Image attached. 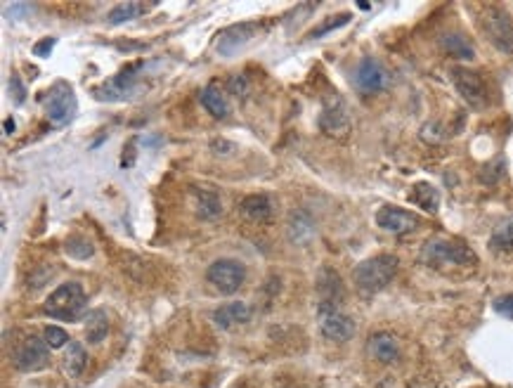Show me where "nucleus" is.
<instances>
[{
    "label": "nucleus",
    "instance_id": "nucleus-1",
    "mask_svg": "<svg viewBox=\"0 0 513 388\" xmlns=\"http://www.w3.org/2000/svg\"><path fill=\"white\" fill-rule=\"evenodd\" d=\"M398 268H400L398 258L390 256V253H381V256H374L357 263L355 270H352V279H355L357 289L362 294H376V291L386 289L390 284Z\"/></svg>",
    "mask_w": 513,
    "mask_h": 388
},
{
    "label": "nucleus",
    "instance_id": "nucleus-2",
    "mask_svg": "<svg viewBox=\"0 0 513 388\" xmlns=\"http://www.w3.org/2000/svg\"><path fill=\"white\" fill-rule=\"evenodd\" d=\"M85 306H88V296L83 286L78 282H64L43 303V312L62 322H76L83 315Z\"/></svg>",
    "mask_w": 513,
    "mask_h": 388
},
{
    "label": "nucleus",
    "instance_id": "nucleus-3",
    "mask_svg": "<svg viewBox=\"0 0 513 388\" xmlns=\"http://www.w3.org/2000/svg\"><path fill=\"white\" fill-rule=\"evenodd\" d=\"M421 260L433 268H440V265H473L478 256L468 244L459 239H431L421 249Z\"/></svg>",
    "mask_w": 513,
    "mask_h": 388
},
{
    "label": "nucleus",
    "instance_id": "nucleus-4",
    "mask_svg": "<svg viewBox=\"0 0 513 388\" xmlns=\"http://www.w3.org/2000/svg\"><path fill=\"white\" fill-rule=\"evenodd\" d=\"M480 29L485 38L492 43L497 50L511 55L513 52V19L499 5H488L480 12Z\"/></svg>",
    "mask_w": 513,
    "mask_h": 388
},
{
    "label": "nucleus",
    "instance_id": "nucleus-5",
    "mask_svg": "<svg viewBox=\"0 0 513 388\" xmlns=\"http://www.w3.org/2000/svg\"><path fill=\"white\" fill-rule=\"evenodd\" d=\"M450 78L468 107L483 109L485 104H488V86H485L483 76H480L478 71L466 69V67H452Z\"/></svg>",
    "mask_w": 513,
    "mask_h": 388
},
{
    "label": "nucleus",
    "instance_id": "nucleus-6",
    "mask_svg": "<svg viewBox=\"0 0 513 388\" xmlns=\"http://www.w3.org/2000/svg\"><path fill=\"white\" fill-rule=\"evenodd\" d=\"M317 322L322 334L329 341L345 343L355 336V322L345 312L339 310V306H331V303H319L317 308Z\"/></svg>",
    "mask_w": 513,
    "mask_h": 388
},
{
    "label": "nucleus",
    "instance_id": "nucleus-7",
    "mask_svg": "<svg viewBox=\"0 0 513 388\" xmlns=\"http://www.w3.org/2000/svg\"><path fill=\"white\" fill-rule=\"evenodd\" d=\"M206 279L211 286H216L220 294H234L242 289L244 279H247V268L239 260L223 258L216 260L211 268L206 270Z\"/></svg>",
    "mask_w": 513,
    "mask_h": 388
},
{
    "label": "nucleus",
    "instance_id": "nucleus-8",
    "mask_svg": "<svg viewBox=\"0 0 513 388\" xmlns=\"http://www.w3.org/2000/svg\"><path fill=\"white\" fill-rule=\"evenodd\" d=\"M137 65L126 67L124 71H119L116 76L106 78L102 86L95 88V98L102 100V102H124L130 100L137 90Z\"/></svg>",
    "mask_w": 513,
    "mask_h": 388
},
{
    "label": "nucleus",
    "instance_id": "nucleus-9",
    "mask_svg": "<svg viewBox=\"0 0 513 388\" xmlns=\"http://www.w3.org/2000/svg\"><path fill=\"white\" fill-rule=\"evenodd\" d=\"M45 114L52 124H69L76 114V95L69 83H55L45 98Z\"/></svg>",
    "mask_w": 513,
    "mask_h": 388
},
{
    "label": "nucleus",
    "instance_id": "nucleus-10",
    "mask_svg": "<svg viewBox=\"0 0 513 388\" xmlns=\"http://www.w3.org/2000/svg\"><path fill=\"white\" fill-rule=\"evenodd\" d=\"M388 81H390V76H388L386 67L378 60H374V57H365L355 69V86L365 95L381 93V90L388 86Z\"/></svg>",
    "mask_w": 513,
    "mask_h": 388
},
{
    "label": "nucleus",
    "instance_id": "nucleus-11",
    "mask_svg": "<svg viewBox=\"0 0 513 388\" xmlns=\"http://www.w3.org/2000/svg\"><path fill=\"white\" fill-rule=\"evenodd\" d=\"M50 363V345L45 343V339L31 336L21 343V348L14 353V365L21 372H38Z\"/></svg>",
    "mask_w": 513,
    "mask_h": 388
},
{
    "label": "nucleus",
    "instance_id": "nucleus-12",
    "mask_svg": "<svg viewBox=\"0 0 513 388\" xmlns=\"http://www.w3.org/2000/svg\"><path fill=\"white\" fill-rule=\"evenodd\" d=\"M376 225L390 235H407L419 225V216L400 209V206H381L376 211Z\"/></svg>",
    "mask_w": 513,
    "mask_h": 388
},
{
    "label": "nucleus",
    "instance_id": "nucleus-13",
    "mask_svg": "<svg viewBox=\"0 0 513 388\" xmlns=\"http://www.w3.org/2000/svg\"><path fill=\"white\" fill-rule=\"evenodd\" d=\"M258 29H260V26L255 22H244V24L229 26V29H225L220 34V38H218V45H216L218 55H223V57L237 55V52L242 50L249 41H253L255 36H258Z\"/></svg>",
    "mask_w": 513,
    "mask_h": 388
},
{
    "label": "nucleus",
    "instance_id": "nucleus-14",
    "mask_svg": "<svg viewBox=\"0 0 513 388\" xmlns=\"http://www.w3.org/2000/svg\"><path fill=\"white\" fill-rule=\"evenodd\" d=\"M319 128H322L331 137L348 135L350 116H348V109H345V104L341 102V100H334V102L324 107L322 116H319Z\"/></svg>",
    "mask_w": 513,
    "mask_h": 388
},
{
    "label": "nucleus",
    "instance_id": "nucleus-15",
    "mask_svg": "<svg viewBox=\"0 0 513 388\" xmlns=\"http://www.w3.org/2000/svg\"><path fill=\"white\" fill-rule=\"evenodd\" d=\"M367 353H369L374 360L383 363V365L398 363V360H400V345H398V339H395L393 334H388V332L374 334L369 341H367Z\"/></svg>",
    "mask_w": 513,
    "mask_h": 388
},
{
    "label": "nucleus",
    "instance_id": "nucleus-16",
    "mask_svg": "<svg viewBox=\"0 0 513 388\" xmlns=\"http://www.w3.org/2000/svg\"><path fill=\"white\" fill-rule=\"evenodd\" d=\"M251 320V306L244 301H232L220 306L216 312H213V322L220 329H229L234 324H247Z\"/></svg>",
    "mask_w": 513,
    "mask_h": 388
},
{
    "label": "nucleus",
    "instance_id": "nucleus-17",
    "mask_svg": "<svg viewBox=\"0 0 513 388\" xmlns=\"http://www.w3.org/2000/svg\"><path fill=\"white\" fill-rule=\"evenodd\" d=\"M440 47L447 52V55L459 57V60H473L475 57L473 43L464 34H459V31H447V34H442Z\"/></svg>",
    "mask_w": 513,
    "mask_h": 388
},
{
    "label": "nucleus",
    "instance_id": "nucleus-18",
    "mask_svg": "<svg viewBox=\"0 0 513 388\" xmlns=\"http://www.w3.org/2000/svg\"><path fill=\"white\" fill-rule=\"evenodd\" d=\"M85 365H88V353H85V348L78 341H71L67 348V353H64V360H62L64 374L76 379V376L83 374Z\"/></svg>",
    "mask_w": 513,
    "mask_h": 388
},
{
    "label": "nucleus",
    "instance_id": "nucleus-19",
    "mask_svg": "<svg viewBox=\"0 0 513 388\" xmlns=\"http://www.w3.org/2000/svg\"><path fill=\"white\" fill-rule=\"evenodd\" d=\"M317 289H319V294H322V303H331V306H336V301L343 296V286H341L339 275H336L331 268L319 270Z\"/></svg>",
    "mask_w": 513,
    "mask_h": 388
},
{
    "label": "nucleus",
    "instance_id": "nucleus-20",
    "mask_svg": "<svg viewBox=\"0 0 513 388\" xmlns=\"http://www.w3.org/2000/svg\"><path fill=\"white\" fill-rule=\"evenodd\" d=\"M201 104H204L206 111L213 116V119H227L229 104H227L225 95H223V90L218 86H206L204 90H201Z\"/></svg>",
    "mask_w": 513,
    "mask_h": 388
},
{
    "label": "nucleus",
    "instance_id": "nucleus-21",
    "mask_svg": "<svg viewBox=\"0 0 513 388\" xmlns=\"http://www.w3.org/2000/svg\"><path fill=\"white\" fill-rule=\"evenodd\" d=\"M242 211L249 220L263 222L272 216V201L265 194H251L242 201Z\"/></svg>",
    "mask_w": 513,
    "mask_h": 388
},
{
    "label": "nucleus",
    "instance_id": "nucleus-22",
    "mask_svg": "<svg viewBox=\"0 0 513 388\" xmlns=\"http://www.w3.org/2000/svg\"><path fill=\"white\" fill-rule=\"evenodd\" d=\"M109 334V320L104 310H90L85 315V336L90 343H102Z\"/></svg>",
    "mask_w": 513,
    "mask_h": 388
},
{
    "label": "nucleus",
    "instance_id": "nucleus-23",
    "mask_svg": "<svg viewBox=\"0 0 513 388\" xmlns=\"http://www.w3.org/2000/svg\"><path fill=\"white\" fill-rule=\"evenodd\" d=\"M409 199L414 201V204H419L424 211H429V214H435L437 206H440V194H437V190L429 183H416Z\"/></svg>",
    "mask_w": 513,
    "mask_h": 388
},
{
    "label": "nucleus",
    "instance_id": "nucleus-24",
    "mask_svg": "<svg viewBox=\"0 0 513 388\" xmlns=\"http://www.w3.org/2000/svg\"><path fill=\"white\" fill-rule=\"evenodd\" d=\"M490 247L494 251H513V218H506L494 227L490 237Z\"/></svg>",
    "mask_w": 513,
    "mask_h": 388
},
{
    "label": "nucleus",
    "instance_id": "nucleus-25",
    "mask_svg": "<svg viewBox=\"0 0 513 388\" xmlns=\"http://www.w3.org/2000/svg\"><path fill=\"white\" fill-rule=\"evenodd\" d=\"M142 10H144L142 3H121L111 10L106 19H109V24H124V22H130V19L140 17Z\"/></svg>",
    "mask_w": 513,
    "mask_h": 388
},
{
    "label": "nucleus",
    "instance_id": "nucleus-26",
    "mask_svg": "<svg viewBox=\"0 0 513 388\" xmlns=\"http://www.w3.org/2000/svg\"><path fill=\"white\" fill-rule=\"evenodd\" d=\"M312 230H315V225L306 214L291 216V222H288V235H291V239H296V242H306V239L312 235Z\"/></svg>",
    "mask_w": 513,
    "mask_h": 388
},
{
    "label": "nucleus",
    "instance_id": "nucleus-27",
    "mask_svg": "<svg viewBox=\"0 0 513 388\" xmlns=\"http://www.w3.org/2000/svg\"><path fill=\"white\" fill-rule=\"evenodd\" d=\"M196 199H199V216L206 218V220H213L223 214L220 199L211 192H196Z\"/></svg>",
    "mask_w": 513,
    "mask_h": 388
},
{
    "label": "nucleus",
    "instance_id": "nucleus-28",
    "mask_svg": "<svg viewBox=\"0 0 513 388\" xmlns=\"http://www.w3.org/2000/svg\"><path fill=\"white\" fill-rule=\"evenodd\" d=\"M67 253L76 260H85L88 256H93V244H90L88 239H69Z\"/></svg>",
    "mask_w": 513,
    "mask_h": 388
},
{
    "label": "nucleus",
    "instance_id": "nucleus-29",
    "mask_svg": "<svg viewBox=\"0 0 513 388\" xmlns=\"http://www.w3.org/2000/svg\"><path fill=\"white\" fill-rule=\"evenodd\" d=\"M43 339H45V343L50 345V348H62V345L69 343V334L64 332L62 327H55V324L45 327V332H43Z\"/></svg>",
    "mask_w": 513,
    "mask_h": 388
},
{
    "label": "nucleus",
    "instance_id": "nucleus-30",
    "mask_svg": "<svg viewBox=\"0 0 513 388\" xmlns=\"http://www.w3.org/2000/svg\"><path fill=\"white\" fill-rule=\"evenodd\" d=\"M348 22H350V14L348 12H341V17H331L322 26H317V29L312 31V38H322L324 34H329V31L339 29V26H343V24H348Z\"/></svg>",
    "mask_w": 513,
    "mask_h": 388
},
{
    "label": "nucleus",
    "instance_id": "nucleus-31",
    "mask_svg": "<svg viewBox=\"0 0 513 388\" xmlns=\"http://www.w3.org/2000/svg\"><path fill=\"white\" fill-rule=\"evenodd\" d=\"M10 93H12L14 102L21 104L26 100V90H24V83H21V78L17 73H12V78H10Z\"/></svg>",
    "mask_w": 513,
    "mask_h": 388
},
{
    "label": "nucleus",
    "instance_id": "nucleus-32",
    "mask_svg": "<svg viewBox=\"0 0 513 388\" xmlns=\"http://www.w3.org/2000/svg\"><path fill=\"white\" fill-rule=\"evenodd\" d=\"M494 310L499 312V315L511 317V320H513V294H509V296H501V299H497V301H494Z\"/></svg>",
    "mask_w": 513,
    "mask_h": 388
},
{
    "label": "nucleus",
    "instance_id": "nucleus-33",
    "mask_svg": "<svg viewBox=\"0 0 513 388\" xmlns=\"http://www.w3.org/2000/svg\"><path fill=\"white\" fill-rule=\"evenodd\" d=\"M227 90H232L234 95H247V90H249L247 78H244V76H232L227 81Z\"/></svg>",
    "mask_w": 513,
    "mask_h": 388
},
{
    "label": "nucleus",
    "instance_id": "nucleus-34",
    "mask_svg": "<svg viewBox=\"0 0 513 388\" xmlns=\"http://www.w3.org/2000/svg\"><path fill=\"white\" fill-rule=\"evenodd\" d=\"M52 45H55V38H43V41H38V43L34 45V52L38 57H47V55H50V50H52Z\"/></svg>",
    "mask_w": 513,
    "mask_h": 388
},
{
    "label": "nucleus",
    "instance_id": "nucleus-35",
    "mask_svg": "<svg viewBox=\"0 0 513 388\" xmlns=\"http://www.w3.org/2000/svg\"><path fill=\"white\" fill-rule=\"evenodd\" d=\"M5 133H8V135H10V133H14V121L12 119L5 121Z\"/></svg>",
    "mask_w": 513,
    "mask_h": 388
}]
</instances>
